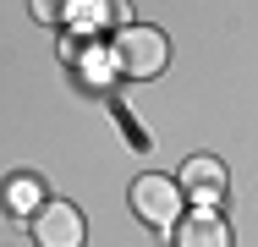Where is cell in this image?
<instances>
[{
	"instance_id": "6da1fadb",
	"label": "cell",
	"mask_w": 258,
	"mask_h": 247,
	"mask_svg": "<svg viewBox=\"0 0 258 247\" xmlns=\"http://www.w3.org/2000/svg\"><path fill=\"white\" fill-rule=\"evenodd\" d=\"M132 209H138V220H149L154 231H170V225H181V209H187V193H181V181H170V176H138L132 181Z\"/></svg>"
},
{
	"instance_id": "7a4b0ae2",
	"label": "cell",
	"mask_w": 258,
	"mask_h": 247,
	"mask_svg": "<svg viewBox=\"0 0 258 247\" xmlns=\"http://www.w3.org/2000/svg\"><path fill=\"white\" fill-rule=\"evenodd\" d=\"M115 60H121L126 77H159L165 60H170V39H165L159 28H121Z\"/></svg>"
},
{
	"instance_id": "3957f363",
	"label": "cell",
	"mask_w": 258,
	"mask_h": 247,
	"mask_svg": "<svg viewBox=\"0 0 258 247\" xmlns=\"http://www.w3.org/2000/svg\"><path fill=\"white\" fill-rule=\"evenodd\" d=\"M83 214L72 209V203H44L39 214H33V242L39 247H83Z\"/></svg>"
},
{
	"instance_id": "277c9868",
	"label": "cell",
	"mask_w": 258,
	"mask_h": 247,
	"mask_svg": "<svg viewBox=\"0 0 258 247\" xmlns=\"http://www.w3.org/2000/svg\"><path fill=\"white\" fill-rule=\"evenodd\" d=\"M181 193L192 198L198 209H214L220 193H225V165H220V159H209V154L187 159V170H181Z\"/></svg>"
},
{
	"instance_id": "5b68a950",
	"label": "cell",
	"mask_w": 258,
	"mask_h": 247,
	"mask_svg": "<svg viewBox=\"0 0 258 247\" xmlns=\"http://www.w3.org/2000/svg\"><path fill=\"white\" fill-rule=\"evenodd\" d=\"M176 247H231V225L214 209H198L192 220L176 225Z\"/></svg>"
},
{
	"instance_id": "8992f818",
	"label": "cell",
	"mask_w": 258,
	"mask_h": 247,
	"mask_svg": "<svg viewBox=\"0 0 258 247\" xmlns=\"http://www.w3.org/2000/svg\"><path fill=\"white\" fill-rule=\"evenodd\" d=\"M11 209H33V181H11Z\"/></svg>"
}]
</instances>
